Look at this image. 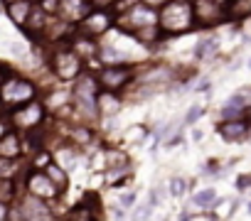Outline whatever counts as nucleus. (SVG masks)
I'll return each mask as SVG.
<instances>
[{
    "label": "nucleus",
    "mask_w": 251,
    "mask_h": 221,
    "mask_svg": "<svg viewBox=\"0 0 251 221\" xmlns=\"http://www.w3.org/2000/svg\"><path fill=\"white\" fill-rule=\"evenodd\" d=\"M118 106H121V101L116 98L113 91H99V93H96V110H99L101 118L113 116L116 110H118Z\"/></svg>",
    "instance_id": "obj_14"
},
{
    "label": "nucleus",
    "mask_w": 251,
    "mask_h": 221,
    "mask_svg": "<svg viewBox=\"0 0 251 221\" xmlns=\"http://www.w3.org/2000/svg\"><path fill=\"white\" fill-rule=\"evenodd\" d=\"M74 140H79V143H89V140H91V131H89V128H79V131H74Z\"/></svg>",
    "instance_id": "obj_28"
},
{
    "label": "nucleus",
    "mask_w": 251,
    "mask_h": 221,
    "mask_svg": "<svg viewBox=\"0 0 251 221\" xmlns=\"http://www.w3.org/2000/svg\"><path fill=\"white\" fill-rule=\"evenodd\" d=\"M96 81H99V86L103 88V91H121V88H126L131 81H133V69L131 66H126V64H118V66H103L101 71H99V76H96Z\"/></svg>",
    "instance_id": "obj_8"
},
{
    "label": "nucleus",
    "mask_w": 251,
    "mask_h": 221,
    "mask_svg": "<svg viewBox=\"0 0 251 221\" xmlns=\"http://www.w3.org/2000/svg\"><path fill=\"white\" fill-rule=\"evenodd\" d=\"M23 153V138L18 133H5L3 138H0V157L3 160H18Z\"/></svg>",
    "instance_id": "obj_12"
},
{
    "label": "nucleus",
    "mask_w": 251,
    "mask_h": 221,
    "mask_svg": "<svg viewBox=\"0 0 251 221\" xmlns=\"http://www.w3.org/2000/svg\"><path fill=\"white\" fill-rule=\"evenodd\" d=\"M10 118H0V138H3L5 133H10Z\"/></svg>",
    "instance_id": "obj_30"
},
{
    "label": "nucleus",
    "mask_w": 251,
    "mask_h": 221,
    "mask_svg": "<svg viewBox=\"0 0 251 221\" xmlns=\"http://www.w3.org/2000/svg\"><path fill=\"white\" fill-rule=\"evenodd\" d=\"M91 3L89 0H59V8H57V18H62L69 25H79L89 13H91Z\"/></svg>",
    "instance_id": "obj_10"
},
{
    "label": "nucleus",
    "mask_w": 251,
    "mask_h": 221,
    "mask_svg": "<svg viewBox=\"0 0 251 221\" xmlns=\"http://www.w3.org/2000/svg\"><path fill=\"white\" fill-rule=\"evenodd\" d=\"M217 131L224 140H244L249 135V121H222Z\"/></svg>",
    "instance_id": "obj_13"
},
{
    "label": "nucleus",
    "mask_w": 251,
    "mask_h": 221,
    "mask_svg": "<svg viewBox=\"0 0 251 221\" xmlns=\"http://www.w3.org/2000/svg\"><path fill=\"white\" fill-rule=\"evenodd\" d=\"M180 221H190V214H187V211H185V214H182V219H180Z\"/></svg>",
    "instance_id": "obj_34"
},
{
    "label": "nucleus",
    "mask_w": 251,
    "mask_h": 221,
    "mask_svg": "<svg viewBox=\"0 0 251 221\" xmlns=\"http://www.w3.org/2000/svg\"><path fill=\"white\" fill-rule=\"evenodd\" d=\"M133 199H136V194H123V197H121V204H123V206H131Z\"/></svg>",
    "instance_id": "obj_31"
},
{
    "label": "nucleus",
    "mask_w": 251,
    "mask_h": 221,
    "mask_svg": "<svg viewBox=\"0 0 251 221\" xmlns=\"http://www.w3.org/2000/svg\"><path fill=\"white\" fill-rule=\"evenodd\" d=\"M200 116H202V106H192V108L187 110V116H185V126H192Z\"/></svg>",
    "instance_id": "obj_26"
},
{
    "label": "nucleus",
    "mask_w": 251,
    "mask_h": 221,
    "mask_svg": "<svg viewBox=\"0 0 251 221\" xmlns=\"http://www.w3.org/2000/svg\"><path fill=\"white\" fill-rule=\"evenodd\" d=\"M45 123V106L35 98L25 106H18L13 108V113H10V126L18 128V131H35Z\"/></svg>",
    "instance_id": "obj_5"
},
{
    "label": "nucleus",
    "mask_w": 251,
    "mask_h": 221,
    "mask_svg": "<svg viewBox=\"0 0 251 221\" xmlns=\"http://www.w3.org/2000/svg\"><path fill=\"white\" fill-rule=\"evenodd\" d=\"M249 66H251V62H249Z\"/></svg>",
    "instance_id": "obj_36"
},
{
    "label": "nucleus",
    "mask_w": 251,
    "mask_h": 221,
    "mask_svg": "<svg viewBox=\"0 0 251 221\" xmlns=\"http://www.w3.org/2000/svg\"><path fill=\"white\" fill-rule=\"evenodd\" d=\"M37 96V86L25 79V76H18L13 71L5 74L3 84H0V103L8 106V108H18V106H25L30 101H35Z\"/></svg>",
    "instance_id": "obj_2"
},
{
    "label": "nucleus",
    "mask_w": 251,
    "mask_h": 221,
    "mask_svg": "<svg viewBox=\"0 0 251 221\" xmlns=\"http://www.w3.org/2000/svg\"><path fill=\"white\" fill-rule=\"evenodd\" d=\"M195 204H197V206H202V209H209V206H217V204H219V199H217L214 189H202V192H197V194H195Z\"/></svg>",
    "instance_id": "obj_22"
},
{
    "label": "nucleus",
    "mask_w": 251,
    "mask_h": 221,
    "mask_svg": "<svg viewBox=\"0 0 251 221\" xmlns=\"http://www.w3.org/2000/svg\"><path fill=\"white\" fill-rule=\"evenodd\" d=\"M249 184H251V177H241L239 179V189H246Z\"/></svg>",
    "instance_id": "obj_32"
},
{
    "label": "nucleus",
    "mask_w": 251,
    "mask_h": 221,
    "mask_svg": "<svg viewBox=\"0 0 251 221\" xmlns=\"http://www.w3.org/2000/svg\"><path fill=\"white\" fill-rule=\"evenodd\" d=\"M32 8H35L32 0H20V3H10V5H5L8 18H10L18 27H23V25H25V20H27V15H30V10H32Z\"/></svg>",
    "instance_id": "obj_16"
},
{
    "label": "nucleus",
    "mask_w": 251,
    "mask_h": 221,
    "mask_svg": "<svg viewBox=\"0 0 251 221\" xmlns=\"http://www.w3.org/2000/svg\"><path fill=\"white\" fill-rule=\"evenodd\" d=\"M45 175L52 179V184L57 187V192H59V194H64V192H67V187H69V177H67V172H64V167H62V165L50 162V165L45 167Z\"/></svg>",
    "instance_id": "obj_17"
},
{
    "label": "nucleus",
    "mask_w": 251,
    "mask_h": 221,
    "mask_svg": "<svg viewBox=\"0 0 251 221\" xmlns=\"http://www.w3.org/2000/svg\"><path fill=\"white\" fill-rule=\"evenodd\" d=\"M99 59H101L106 66H118V64H123L126 59H128V57H126L123 52H118V49H113V47H103V49L99 52Z\"/></svg>",
    "instance_id": "obj_19"
},
{
    "label": "nucleus",
    "mask_w": 251,
    "mask_h": 221,
    "mask_svg": "<svg viewBox=\"0 0 251 221\" xmlns=\"http://www.w3.org/2000/svg\"><path fill=\"white\" fill-rule=\"evenodd\" d=\"M249 214H251V204H249Z\"/></svg>",
    "instance_id": "obj_35"
},
{
    "label": "nucleus",
    "mask_w": 251,
    "mask_h": 221,
    "mask_svg": "<svg viewBox=\"0 0 251 221\" xmlns=\"http://www.w3.org/2000/svg\"><path fill=\"white\" fill-rule=\"evenodd\" d=\"M67 221H96V216H94V209H91V204H89V201H84V204L74 206V209L69 211Z\"/></svg>",
    "instance_id": "obj_20"
},
{
    "label": "nucleus",
    "mask_w": 251,
    "mask_h": 221,
    "mask_svg": "<svg viewBox=\"0 0 251 221\" xmlns=\"http://www.w3.org/2000/svg\"><path fill=\"white\" fill-rule=\"evenodd\" d=\"M37 8L47 15H57V8H59V0H40Z\"/></svg>",
    "instance_id": "obj_24"
},
{
    "label": "nucleus",
    "mask_w": 251,
    "mask_h": 221,
    "mask_svg": "<svg viewBox=\"0 0 251 221\" xmlns=\"http://www.w3.org/2000/svg\"><path fill=\"white\" fill-rule=\"evenodd\" d=\"M113 20H116L113 10H91L79 25H74V32L96 40V37H101L103 32H108L113 27Z\"/></svg>",
    "instance_id": "obj_6"
},
{
    "label": "nucleus",
    "mask_w": 251,
    "mask_h": 221,
    "mask_svg": "<svg viewBox=\"0 0 251 221\" xmlns=\"http://www.w3.org/2000/svg\"><path fill=\"white\" fill-rule=\"evenodd\" d=\"M50 18H52V15L42 13L40 8H32V10H30V15H27V20H25V25H23L20 30H23L27 37H32V40H42V32H45V27H47Z\"/></svg>",
    "instance_id": "obj_11"
},
{
    "label": "nucleus",
    "mask_w": 251,
    "mask_h": 221,
    "mask_svg": "<svg viewBox=\"0 0 251 221\" xmlns=\"http://www.w3.org/2000/svg\"><path fill=\"white\" fill-rule=\"evenodd\" d=\"M214 52H217V40L214 37H204L195 47V59H209Z\"/></svg>",
    "instance_id": "obj_21"
},
{
    "label": "nucleus",
    "mask_w": 251,
    "mask_h": 221,
    "mask_svg": "<svg viewBox=\"0 0 251 221\" xmlns=\"http://www.w3.org/2000/svg\"><path fill=\"white\" fill-rule=\"evenodd\" d=\"M138 3H143V5H148V8H155V10H160L165 3H170V0H138Z\"/></svg>",
    "instance_id": "obj_29"
},
{
    "label": "nucleus",
    "mask_w": 251,
    "mask_h": 221,
    "mask_svg": "<svg viewBox=\"0 0 251 221\" xmlns=\"http://www.w3.org/2000/svg\"><path fill=\"white\" fill-rule=\"evenodd\" d=\"M170 192H173V197H182L185 194V179L182 177H175L170 182Z\"/></svg>",
    "instance_id": "obj_25"
},
{
    "label": "nucleus",
    "mask_w": 251,
    "mask_h": 221,
    "mask_svg": "<svg viewBox=\"0 0 251 221\" xmlns=\"http://www.w3.org/2000/svg\"><path fill=\"white\" fill-rule=\"evenodd\" d=\"M0 3H5V5H10V3H20V0H0Z\"/></svg>",
    "instance_id": "obj_33"
},
{
    "label": "nucleus",
    "mask_w": 251,
    "mask_h": 221,
    "mask_svg": "<svg viewBox=\"0 0 251 221\" xmlns=\"http://www.w3.org/2000/svg\"><path fill=\"white\" fill-rule=\"evenodd\" d=\"M224 18L226 20L251 18V0H226L224 3Z\"/></svg>",
    "instance_id": "obj_15"
},
{
    "label": "nucleus",
    "mask_w": 251,
    "mask_h": 221,
    "mask_svg": "<svg viewBox=\"0 0 251 221\" xmlns=\"http://www.w3.org/2000/svg\"><path fill=\"white\" fill-rule=\"evenodd\" d=\"M18 197V187H15V179H5V177H0V204H5L10 206Z\"/></svg>",
    "instance_id": "obj_18"
},
{
    "label": "nucleus",
    "mask_w": 251,
    "mask_h": 221,
    "mask_svg": "<svg viewBox=\"0 0 251 221\" xmlns=\"http://www.w3.org/2000/svg\"><path fill=\"white\" fill-rule=\"evenodd\" d=\"M50 162H52V155L45 153V150H40V153L32 155V167H35V170H42V172H45V167H47Z\"/></svg>",
    "instance_id": "obj_23"
},
{
    "label": "nucleus",
    "mask_w": 251,
    "mask_h": 221,
    "mask_svg": "<svg viewBox=\"0 0 251 221\" xmlns=\"http://www.w3.org/2000/svg\"><path fill=\"white\" fill-rule=\"evenodd\" d=\"M25 189H27V194H32V197H37L42 201H52V199L59 197L57 187L52 184V179L42 170H35V172H30L25 177Z\"/></svg>",
    "instance_id": "obj_9"
},
{
    "label": "nucleus",
    "mask_w": 251,
    "mask_h": 221,
    "mask_svg": "<svg viewBox=\"0 0 251 221\" xmlns=\"http://www.w3.org/2000/svg\"><path fill=\"white\" fill-rule=\"evenodd\" d=\"M89 3H91L94 10H113L116 0H89Z\"/></svg>",
    "instance_id": "obj_27"
},
{
    "label": "nucleus",
    "mask_w": 251,
    "mask_h": 221,
    "mask_svg": "<svg viewBox=\"0 0 251 221\" xmlns=\"http://www.w3.org/2000/svg\"><path fill=\"white\" fill-rule=\"evenodd\" d=\"M224 3L226 0H192V15H195V25L200 27H209L217 25L224 18Z\"/></svg>",
    "instance_id": "obj_7"
},
{
    "label": "nucleus",
    "mask_w": 251,
    "mask_h": 221,
    "mask_svg": "<svg viewBox=\"0 0 251 221\" xmlns=\"http://www.w3.org/2000/svg\"><path fill=\"white\" fill-rule=\"evenodd\" d=\"M195 15H192V0H170L158 10V30L160 37L170 35H185L195 30Z\"/></svg>",
    "instance_id": "obj_1"
},
{
    "label": "nucleus",
    "mask_w": 251,
    "mask_h": 221,
    "mask_svg": "<svg viewBox=\"0 0 251 221\" xmlns=\"http://www.w3.org/2000/svg\"><path fill=\"white\" fill-rule=\"evenodd\" d=\"M50 62H52V71H54V76H57L59 81H74V79L84 71V59H79L76 52H74L67 42L59 44V47L52 52Z\"/></svg>",
    "instance_id": "obj_4"
},
{
    "label": "nucleus",
    "mask_w": 251,
    "mask_h": 221,
    "mask_svg": "<svg viewBox=\"0 0 251 221\" xmlns=\"http://www.w3.org/2000/svg\"><path fill=\"white\" fill-rule=\"evenodd\" d=\"M8 221H52V211L47 201L32 194H25V197L18 194L8 209Z\"/></svg>",
    "instance_id": "obj_3"
}]
</instances>
